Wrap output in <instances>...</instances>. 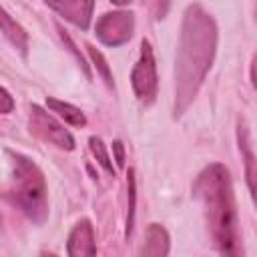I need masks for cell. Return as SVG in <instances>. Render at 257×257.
<instances>
[{"label":"cell","instance_id":"6da1fadb","mask_svg":"<svg viewBox=\"0 0 257 257\" xmlns=\"http://www.w3.org/2000/svg\"><path fill=\"white\" fill-rule=\"evenodd\" d=\"M219 30L211 12L201 4H189L183 12L177 56L173 116L181 118L197 98L217 54Z\"/></svg>","mask_w":257,"mask_h":257},{"label":"cell","instance_id":"7a4b0ae2","mask_svg":"<svg viewBox=\"0 0 257 257\" xmlns=\"http://www.w3.org/2000/svg\"><path fill=\"white\" fill-rule=\"evenodd\" d=\"M193 197L203 207L219 257H245L237 203L227 167L221 163L207 165L193 183Z\"/></svg>","mask_w":257,"mask_h":257},{"label":"cell","instance_id":"3957f363","mask_svg":"<svg viewBox=\"0 0 257 257\" xmlns=\"http://www.w3.org/2000/svg\"><path fill=\"white\" fill-rule=\"evenodd\" d=\"M6 155L10 157V193L14 199V205L34 223L44 225L48 219V187L44 173L40 167L28 159L22 153H14L6 149Z\"/></svg>","mask_w":257,"mask_h":257},{"label":"cell","instance_id":"277c9868","mask_svg":"<svg viewBox=\"0 0 257 257\" xmlns=\"http://www.w3.org/2000/svg\"><path fill=\"white\" fill-rule=\"evenodd\" d=\"M131 84L135 90V96L139 98L141 104L149 106L157 98V88H159V78H157V62H155V52L149 40L141 42V52L139 60L133 66L131 72Z\"/></svg>","mask_w":257,"mask_h":257},{"label":"cell","instance_id":"5b68a950","mask_svg":"<svg viewBox=\"0 0 257 257\" xmlns=\"http://www.w3.org/2000/svg\"><path fill=\"white\" fill-rule=\"evenodd\" d=\"M28 131L34 137L42 139L44 143L54 145L60 151H72L74 149V137L70 135V131L64 128V124H60L50 112H46L38 104H30Z\"/></svg>","mask_w":257,"mask_h":257},{"label":"cell","instance_id":"8992f818","mask_svg":"<svg viewBox=\"0 0 257 257\" xmlns=\"http://www.w3.org/2000/svg\"><path fill=\"white\" fill-rule=\"evenodd\" d=\"M135 32V14L128 10H112L104 12L94 26L96 38L106 46H120L131 40Z\"/></svg>","mask_w":257,"mask_h":257},{"label":"cell","instance_id":"52a82bcc","mask_svg":"<svg viewBox=\"0 0 257 257\" xmlns=\"http://www.w3.org/2000/svg\"><path fill=\"white\" fill-rule=\"evenodd\" d=\"M66 255L68 257H96L94 229L88 219H80L68 233Z\"/></svg>","mask_w":257,"mask_h":257},{"label":"cell","instance_id":"ba28073f","mask_svg":"<svg viewBox=\"0 0 257 257\" xmlns=\"http://www.w3.org/2000/svg\"><path fill=\"white\" fill-rule=\"evenodd\" d=\"M237 143H239V153H241V161L245 167V181H247L251 199L257 205V157L251 151L249 131H247V124L243 118L237 120Z\"/></svg>","mask_w":257,"mask_h":257},{"label":"cell","instance_id":"9c48e42d","mask_svg":"<svg viewBox=\"0 0 257 257\" xmlns=\"http://www.w3.org/2000/svg\"><path fill=\"white\" fill-rule=\"evenodd\" d=\"M50 10H54L58 16L64 20L72 22L80 30H86L90 24V16L94 10L92 2H82V0H64V2H46Z\"/></svg>","mask_w":257,"mask_h":257},{"label":"cell","instance_id":"30bf717a","mask_svg":"<svg viewBox=\"0 0 257 257\" xmlns=\"http://www.w3.org/2000/svg\"><path fill=\"white\" fill-rule=\"evenodd\" d=\"M171 237L161 223H151L145 229L143 243L139 247L137 257H169Z\"/></svg>","mask_w":257,"mask_h":257},{"label":"cell","instance_id":"8fae6325","mask_svg":"<svg viewBox=\"0 0 257 257\" xmlns=\"http://www.w3.org/2000/svg\"><path fill=\"white\" fill-rule=\"evenodd\" d=\"M0 28H2L4 38H6L14 48H18L22 56H26V52H28V32H26L4 8H0Z\"/></svg>","mask_w":257,"mask_h":257},{"label":"cell","instance_id":"7c38bea8","mask_svg":"<svg viewBox=\"0 0 257 257\" xmlns=\"http://www.w3.org/2000/svg\"><path fill=\"white\" fill-rule=\"evenodd\" d=\"M46 106H48L52 112H56V114H58L66 124H70V126L80 128V126L86 124V116H84V112H82L78 106L70 104V102L58 100V98H54V96H48V98H46Z\"/></svg>","mask_w":257,"mask_h":257},{"label":"cell","instance_id":"4fadbf2b","mask_svg":"<svg viewBox=\"0 0 257 257\" xmlns=\"http://www.w3.org/2000/svg\"><path fill=\"white\" fill-rule=\"evenodd\" d=\"M126 187H128V209H126V227H124V237L128 239L135 227V207H137V179H135V171L128 169L126 173Z\"/></svg>","mask_w":257,"mask_h":257},{"label":"cell","instance_id":"5bb4252c","mask_svg":"<svg viewBox=\"0 0 257 257\" xmlns=\"http://www.w3.org/2000/svg\"><path fill=\"white\" fill-rule=\"evenodd\" d=\"M88 149H90L92 157L96 159V163H98V165H100L108 175H112V177H114L112 159H110V155H108L106 145L102 143V139H100V137H90V139H88Z\"/></svg>","mask_w":257,"mask_h":257},{"label":"cell","instance_id":"9a60e30c","mask_svg":"<svg viewBox=\"0 0 257 257\" xmlns=\"http://www.w3.org/2000/svg\"><path fill=\"white\" fill-rule=\"evenodd\" d=\"M86 50H88V56H90V60H92V66L98 70V74L102 76V80L106 82V86H114L110 66L106 64V58L102 56V52H98V50H96L94 46H90V44H86Z\"/></svg>","mask_w":257,"mask_h":257},{"label":"cell","instance_id":"2e32d148","mask_svg":"<svg viewBox=\"0 0 257 257\" xmlns=\"http://www.w3.org/2000/svg\"><path fill=\"white\" fill-rule=\"evenodd\" d=\"M58 34H60V38H62V42L66 44V48H68V52L76 58V62H78V66L82 68V72L86 74V78H90V68H88V64H86V60H84V56L80 54V50L74 46V42H72V38L66 34V30H62L60 26H58Z\"/></svg>","mask_w":257,"mask_h":257},{"label":"cell","instance_id":"e0dca14e","mask_svg":"<svg viewBox=\"0 0 257 257\" xmlns=\"http://www.w3.org/2000/svg\"><path fill=\"white\" fill-rule=\"evenodd\" d=\"M2 108H0V112L2 114H8V112H12V108H14V98H12V94L8 92V88L6 86H2Z\"/></svg>","mask_w":257,"mask_h":257},{"label":"cell","instance_id":"ac0fdd59","mask_svg":"<svg viewBox=\"0 0 257 257\" xmlns=\"http://www.w3.org/2000/svg\"><path fill=\"white\" fill-rule=\"evenodd\" d=\"M112 155H114L116 167H124V145L120 141H114L112 143Z\"/></svg>","mask_w":257,"mask_h":257},{"label":"cell","instance_id":"d6986e66","mask_svg":"<svg viewBox=\"0 0 257 257\" xmlns=\"http://www.w3.org/2000/svg\"><path fill=\"white\" fill-rule=\"evenodd\" d=\"M40 257H58L56 253H50V251H44V253H40Z\"/></svg>","mask_w":257,"mask_h":257}]
</instances>
